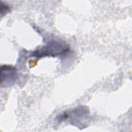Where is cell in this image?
<instances>
[{"mask_svg":"<svg viewBox=\"0 0 132 132\" xmlns=\"http://www.w3.org/2000/svg\"><path fill=\"white\" fill-rule=\"evenodd\" d=\"M68 50L65 45H63L56 41H51L40 50L34 52L33 55L36 57H43L46 56H55L61 54Z\"/></svg>","mask_w":132,"mask_h":132,"instance_id":"cell-1","label":"cell"},{"mask_svg":"<svg viewBox=\"0 0 132 132\" xmlns=\"http://www.w3.org/2000/svg\"><path fill=\"white\" fill-rule=\"evenodd\" d=\"M9 9H10V8L8 5H5V4H3L2 2H1V13L2 16L3 14L5 15L6 13H7L9 11Z\"/></svg>","mask_w":132,"mask_h":132,"instance_id":"cell-3","label":"cell"},{"mask_svg":"<svg viewBox=\"0 0 132 132\" xmlns=\"http://www.w3.org/2000/svg\"><path fill=\"white\" fill-rule=\"evenodd\" d=\"M17 79L16 69L8 65H3L1 67V85L5 84L7 85L12 84Z\"/></svg>","mask_w":132,"mask_h":132,"instance_id":"cell-2","label":"cell"}]
</instances>
